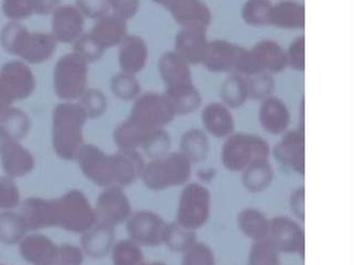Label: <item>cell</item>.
<instances>
[{
    "mask_svg": "<svg viewBox=\"0 0 354 265\" xmlns=\"http://www.w3.org/2000/svg\"><path fill=\"white\" fill-rule=\"evenodd\" d=\"M76 159L80 169L93 183L102 188L131 185L144 171V157L138 151L119 150L107 155L94 145H82Z\"/></svg>",
    "mask_w": 354,
    "mask_h": 265,
    "instance_id": "1",
    "label": "cell"
},
{
    "mask_svg": "<svg viewBox=\"0 0 354 265\" xmlns=\"http://www.w3.org/2000/svg\"><path fill=\"white\" fill-rule=\"evenodd\" d=\"M86 111L78 103H61L53 111V145L55 153L65 161H75L84 143Z\"/></svg>",
    "mask_w": 354,
    "mask_h": 265,
    "instance_id": "2",
    "label": "cell"
},
{
    "mask_svg": "<svg viewBox=\"0 0 354 265\" xmlns=\"http://www.w3.org/2000/svg\"><path fill=\"white\" fill-rule=\"evenodd\" d=\"M0 42L7 53L18 55L30 64L48 61L57 44L53 35L30 33L18 22H11L3 28Z\"/></svg>",
    "mask_w": 354,
    "mask_h": 265,
    "instance_id": "3",
    "label": "cell"
},
{
    "mask_svg": "<svg viewBox=\"0 0 354 265\" xmlns=\"http://www.w3.org/2000/svg\"><path fill=\"white\" fill-rule=\"evenodd\" d=\"M192 163L181 152H169L151 159L142 171V182L154 192L185 185L192 176Z\"/></svg>",
    "mask_w": 354,
    "mask_h": 265,
    "instance_id": "4",
    "label": "cell"
},
{
    "mask_svg": "<svg viewBox=\"0 0 354 265\" xmlns=\"http://www.w3.org/2000/svg\"><path fill=\"white\" fill-rule=\"evenodd\" d=\"M270 153V146L264 138L256 134L238 132L225 138L221 159L227 171L238 173L258 161H267Z\"/></svg>",
    "mask_w": 354,
    "mask_h": 265,
    "instance_id": "5",
    "label": "cell"
},
{
    "mask_svg": "<svg viewBox=\"0 0 354 265\" xmlns=\"http://www.w3.org/2000/svg\"><path fill=\"white\" fill-rule=\"evenodd\" d=\"M120 150H144L151 159L159 158L169 152L171 140L165 129L152 130L140 127L129 119L122 122L113 134Z\"/></svg>",
    "mask_w": 354,
    "mask_h": 265,
    "instance_id": "6",
    "label": "cell"
},
{
    "mask_svg": "<svg viewBox=\"0 0 354 265\" xmlns=\"http://www.w3.org/2000/svg\"><path fill=\"white\" fill-rule=\"evenodd\" d=\"M212 197L208 188L196 182L186 183L180 194L176 223L187 229H201L211 215Z\"/></svg>",
    "mask_w": 354,
    "mask_h": 265,
    "instance_id": "7",
    "label": "cell"
},
{
    "mask_svg": "<svg viewBox=\"0 0 354 265\" xmlns=\"http://www.w3.org/2000/svg\"><path fill=\"white\" fill-rule=\"evenodd\" d=\"M57 227L73 233H86L96 223V211L84 192L69 190L57 199Z\"/></svg>",
    "mask_w": 354,
    "mask_h": 265,
    "instance_id": "8",
    "label": "cell"
},
{
    "mask_svg": "<svg viewBox=\"0 0 354 265\" xmlns=\"http://www.w3.org/2000/svg\"><path fill=\"white\" fill-rule=\"evenodd\" d=\"M88 62L77 53L64 55L55 65V90L63 100L82 98L86 91Z\"/></svg>",
    "mask_w": 354,
    "mask_h": 265,
    "instance_id": "9",
    "label": "cell"
},
{
    "mask_svg": "<svg viewBox=\"0 0 354 265\" xmlns=\"http://www.w3.org/2000/svg\"><path fill=\"white\" fill-rule=\"evenodd\" d=\"M176 113L165 94L148 92L136 99L128 119L147 129H165L175 120Z\"/></svg>",
    "mask_w": 354,
    "mask_h": 265,
    "instance_id": "10",
    "label": "cell"
},
{
    "mask_svg": "<svg viewBox=\"0 0 354 265\" xmlns=\"http://www.w3.org/2000/svg\"><path fill=\"white\" fill-rule=\"evenodd\" d=\"M248 49L225 40L209 42L208 51L202 65L212 73L238 74L245 76L248 71Z\"/></svg>",
    "mask_w": 354,
    "mask_h": 265,
    "instance_id": "11",
    "label": "cell"
},
{
    "mask_svg": "<svg viewBox=\"0 0 354 265\" xmlns=\"http://www.w3.org/2000/svg\"><path fill=\"white\" fill-rule=\"evenodd\" d=\"M169 223L157 213L140 210L131 213L127 219V232L130 239L140 246H159L165 244Z\"/></svg>",
    "mask_w": 354,
    "mask_h": 265,
    "instance_id": "12",
    "label": "cell"
},
{
    "mask_svg": "<svg viewBox=\"0 0 354 265\" xmlns=\"http://www.w3.org/2000/svg\"><path fill=\"white\" fill-rule=\"evenodd\" d=\"M286 49L273 40H262L248 49L246 76L281 73L287 68Z\"/></svg>",
    "mask_w": 354,
    "mask_h": 265,
    "instance_id": "13",
    "label": "cell"
},
{
    "mask_svg": "<svg viewBox=\"0 0 354 265\" xmlns=\"http://www.w3.org/2000/svg\"><path fill=\"white\" fill-rule=\"evenodd\" d=\"M267 240L281 254H296L304 256V231L299 223L285 215L270 219Z\"/></svg>",
    "mask_w": 354,
    "mask_h": 265,
    "instance_id": "14",
    "label": "cell"
},
{
    "mask_svg": "<svg viewBox=\"0 0 354 265\" xmlns=\"http://www.w3.org/2000/svg\"><path fill=\"white\" fill-rule=\"evenodd\" d=\"M0 88L12 100H24L34 93L36 80L28 65L22 62H9L0 70Z\"/></svg>",
    "mask_w": 354,
    "mask_h": 265,
    "instance_id": "15",
    "label": "cell"
},
{
    "mask_svg": "<svg viewBox=\"0 0 354 265\" xmlns=\"http://www.w3.org/2000/svg\"><path fill=\"white\" fill-rule=\"evenodd\" d=\"M97 219L107 225H120L131 215L129 199L119 186H109L97 201Z\"/></svg>",
    "mask_w": 354,
    "mask_h": 265,
    "instance_id": "16",
    "label": "cell"
},
{
    "mask_svg": "<svg viewBox=\"0 0 354 265\" xmlns=\"http://www.w3.org/2000/svg\"><path fill=\"white\" fill-rule=\"evenodd\" d=\"M275 159L283 167L298 175L304 174V128L286 131L273 149Z\"/></svg>",
    "mask_w": 354,
    "mask_h": 265,
    "instance_id": "17",
    "label": "cell"
},
{
    "mask_svg": "<svg viewBox=\"0 0 354 265\" xmlns=\"http://www.w3.org/2000/svg\"><path fill=\"white\" fill-rule=\"evenodd\" d=\"M207 30L180 28L175 38V53L190 66L202 65L209 46Z\"/></svg>",
    "mask_w": 354,
    "mask_h": 265,
    "instance_id": "18",
    "label": "cell"
},
{
    "mask_svg": "<svg viewBox=\"0 0 354 265\" xmlns=\"http://www.w3.org/2000/svg\"><path fill=\"white\" fill-rule=\"evenodd\" d=\"M21 217L28 231L57 227V200L28 198L22 203Z\"/></svg>",
    "mask_w": 354,
    "mask_h": 265,
    "instance_id": "19",
    "label": "cell"
},
{
    "mask_svg": "<svg viewBox=\"0 0 354 265\" xmlns=\"http://www.w3.org/2000/svg\"><path fill=\"white\" fill-rule=\"evenodd\" d=\"M261 127L272 136L283 134L291 123L289 107L279 97L270 96L261 101L259 109Z\"/></svg>",
    "mask_w": 354,
    "mask_h": 265,
    "instance_id": "20",
    "label": "cell"
},
{
    "mask_svg": "<svg viewBox=\"0 0 354 265\" xmlns=\"http://www.w3.org/2000/svg\"><path fill=\"white\" fill-rule=\"evenodd\" d=\"M84 18L77 8L72 6L55 9L53 19V32L55 40L67 44L77 40L84 32Z\"/></svg>",
    "mask_w": 354,
    "mask_h": 265,
    "instance_id": "21",
    "label": "cell"
},
{
    "mask_svg": "<svg viewBox=\"0 0 354 265\" xmlns=\"http://www.w3.org/2000/svg\"><path fill=\"white\" fill-rule=\"evenodd\" d=\"M88 35L99 48L105 51V49L121 44L127 37V20L115 14H107L98 19L96 26Z\"/></svg>",
    "mask_w": 354,
    "mask_h": 265,
    "instance_id": "22",
    "label": "cell"
},
{
    "mask_svg": "<svg viewBox=\"0 0 354 265\" xmlns=\"http://www.w3.org/2000/svg\"><path fill=\"white\" fill-rule=\"evenodd\" d=\"M59 246L47 236L32 234L20 244V253L24 260L32 265H55Z\"/></svg>",
    "mask_w": 354,
    "mask_h": 265,
    "instance_id": "23",
    "label": "cell"
},
{
    "mask_svg": "<svg viewBox=\"0 0 354 265\" xmlns=\"http://www.w3.org/2000/svg\"><path fill=\"white\" fill-rule=\"evenodd\" d=\"M202 123L205 132L216 138H227L235 129L233 113L223 102L206 105L202 111Z\"/></svg>",
    "mask_w": 354,
    "mask_h": 265,
    "instance_id": "24",
    "label": "cell"
},
{
    "mask_svg": "<svg viewBox=\"0 0 354 265\" xmlns=\"http://www.w3.org/2000/svg\"><path fill=\"white\" fill-rule=\"evenodd\" d=\"M158 70L165 88L194 84L189 64L174 51H167L161 55Z\"/></svg>",
    "mask_w": 354,
    "mask_h": 265,
    "instance_id": "25",
    "label": "cell"
},
{
    "mask_svg": "<svg viewBox=\"0 0 354 265\" xmlns=\"http://www.w3.org/2000/svg\"><path fill=\"white\" fill-rule=\"evenodd\" d=\"M148 57V46L140 37L127 36L120 44L119 64L124 73H140L146 67Z\"/></svg>",
    "mask_w": 354,
    "mask_h": 265,
    "instance_id": "26",
    "label": "cell"
},
{
    "mask_svg": "<svg viewBox=\"0 0 354 265\" xmlns=\"http://www.w3.org/2000/svg\"><path fill=\"white\" fill-rule=\"evenodd\" d=\"M180 28L208 30L212 22L210 8L202 0H189L169 12Z\"/></svg>",
    "mask_w": 354,
    "mask_h": 265,
    "instance_id": "27",
    "label": "cell"
},
{
    "mask_svg": "<svg viewBox=\"0 0 354 265\" xmlns=\"http://www.w3.org/2000/svg\"><path fill=\"white\" fill-rule=\"evenodd\" d=\"M115 238V227L99 221L82 236V246L88 256L100 259L109 254Z\"/></svg>",
    "mask_w": 354,
    "mask_h": 265,
    "instance_id": "28",
    "label": "cell"
},
{
    "mask_svg": "<svg viewBox=\"0 0 354 265\" xmlns=\"http://www.w3.org/2000/svg\"><path fill=\"white\" fill-rule=\"evenodd\" d=\"M306 24V10L301 3L295 0H283L273 3L270 24L283 30H304Z\"/></svg>",
    "mask_w": 354,
    "mask_h": 265,
    "instance_id": "29",
    "label": "cell"
},
{
    "mask_svg": "<svg viewBox=\"0 0 354 265\" xmlns=\"http://www.w3.org/2000/svg\"><path fill=\"white\" fill-rule=\"evenodd\" d=\"M0 154L3 170L10 177H24L34 170L35 158L32 153L16 140L9 143Z\"/></svg>",
    "mask_w": 354,
    "mask_h": 265,
    "instance_id": "30",
    "label": "cell"
},
{
    "mask_svg": "<svg viewBox=\"0 0 354 265\" xmlns=\"http://www.w3.org/2000/svg\"><path fill=\"white\" fill-rule=\"evenodd\" d=\"M59 0H3V14L9 19L21 20L32 15H49Z\"/></svg>",
    "mask_w": 354,
    "mask_h": 265,
    "instance_id": "31",
    "label": "cell"
},
{
    "mask_svg": "<svg viewBox=\"0 0 354 265\" xmlns=\"http://www.w3.org/2000/svg\"><path fill=\"white\" fill-rule=\"evenodd\" d=\"M163 94L171 103L176 116L190 115L198 111L202 105L200 91L194 84L165 88Z\"/></svg>",
    "mask_w": 354,
    "mask_h": 265,
    "instance_id": "32",
    "label": "cell"
},
{
    "mask_svg": "<svg viewBox=\"0 0 354 265\" xmlns=\"http://www.w3.org/2000/svg\"><path fill=\"white\" fill-rule=\"evenodd\" d=\"M238 227L244 236L252 241H262L268 237L270 219L257 208H245L237 217Z\"/></svg>",
    "mask_w": 354,
    "mask_h": 265,
    "instance_id": "33",
    "label": "cell"
},
{
    "mask_svg": "<svg viewBox=\"0 0 354 265\" xmlns=\"http://www.w3.org/2000/svg\"><path fill=\"white\" fill-rule=\"evenodd\" d=\"M180 152L194 165L208 158L210 142L204 130L192 128L184 132L180 140Z\"/></svg>",
    "mask_w": 354,
    "mask_h": 265,
    "instance_id": "34",
    "label": "cell"
},
{
    "mask_svg": "<svg viewBox=\"0 0 354 265\" xmlns=\"http://www.w3.org/2000/svg\"><path fill=\"white\" fill-rule=\"evenodd\" d=\"M241 181L244 188L252 194L265 192L272 184L274 171L267 161H258L241 172Z\"/></svg>",
    "mask_w": 354,
    "mask_h": 265,
    "instance_id": "35",
    "label": "cell"
},
{
    "mask_svg": "<svg viewBox=\"0 0 354 265\" xmlns=\"http://www.w3.org/2000/svg\"><path fill=\"white\" fill-rule=\"evenodd\" d=\"M221 98L225 107L240 109L248 100L245 76L230 74L221 86Z\"/></svg>",
    "mask_w": 354,
    "mask_h": 265,
    "instance_id": "36",
    "label": "cell"
},
{
    "mask_svg": "<svg viewBox=\"0 0 354 265\" xmlns=\"http://www.w3.org/2000/svg\"><path fill=\"white\" fill-rule=\"evenodd\" d=\"M271 0H246L241 10V17L246 24L262 28L270 24Z\"/></svg>",
    "mask_w": 354,
    "mask_h": 265,
    "instance_id": "37",
    "label": "cell"
},
{
    "mask_svg": "<svg viewBox=\"0 0 354 265\" xmlns=\"http://www.w3.org/2000/svg\"><path fill=\"white\" fill-rule=\"evenodd\" d=\"M26 228L21 215L14 212L0 213V241L6 244H16L26 235Z\"/></svg>",
    "mask_w": 354,
    "mask_h": 265,
    "instance_id": "38",
    "label": "cell"
},
{
    "mask_svg": "<svg viewBox=\"0 0 354 265\" xmlns=\"http://www.w3.org/2000/svg\"><path fill=\"white\" fill-rule=\"evenodd\" d=\"M0 122L7 128L12 140L16 142L28 136L32 125L28 116L16 107H10L0 116Z\"/></svg>",
    "mask_w": 354,
    "mask_h": 265,
    "instance_id": "39",
    "label": "cell"
},
{
    "mask_svg": "<svg viewBox=\"0 0 354 265\" xmlns=\"http://www.w3.org/2000/svg\"><path fill=\"white\" fill-rule=\"evenodd\" d=\"M198 241V236L194 230L182 227L179 223H173L167 225L165 244L169 250L183 254L192 244Z\"/></svg>",
    "mask_w": 354,
    "mask_h": 265,
    "instance_id": "40",
    "label": "cell"
},
{
    "mask_svg": "<svg viewBox=\"0 0 354 265\" xmlns=\"http://www.w3.org/2000/svg\"><path fill=\"white\" fill-rule=\"evenodd\" d=\"M113 265H140L144 261V254L138 244L132 239L118 241L113 248Z\"/></svg>",
    "mask_w": 354,
    "mask_h": 265,
    "instance_id": "41",
    "label": "cell"
},
{
    "mask_svg": "<svg viewBox=\"0 0 354 265\" xmlns=\"http://www.w3.org/2000/svg\"><path fill=\"white\" fill-rule=\"evenodd\" d=\"M111 88L113 94L124 101L134 100L142 92V86L136 75L124 72L111 78Z\"/></svg>",
    "mask_w": 354,
    "mask_h": 265,
    "instance_id": "42",
    "label": "cell"
},
{
    "mask_svg": "<svg viewBox=\"0 0 354 265\" xmlns=\"http://www.w3.org/2000/svg\"><path fill=\"white\" fill-rule=\"evenodd\" d=\"M248 99L263 101L268 97L273 96L275 90L274 78L271 74L258 73L246 76Z\"/></svg>",
    "mask_w": 354,
    "mask_h": 265,
    "instance_id": "43",
    "label": "cell"
},
{
    "mask_svg": "<svg viewBox=\"0 0 354 265\" xmlns=\"http://www.w3.org/2000/svg\"><path fill=\"white\" fill-rule=\"evenodd\" d=\"M248 265H281L279 253L267 239L254 242L248 256Z\"/></svg>",
    "mask_w": 354,
    "mask_h": 265,
    "instance_id": "44",
    "label": "cell"
},
{
    "mask_svg": "<svg viewBox=\"0 0 354 265\" xmlns=\"http://www.w3.org/2000/svg\"><path fill=\"white\" fill-rule=\"evenodd\" d=\"M182 265H216V259L208 244L196 241L183 253Z\"/></svg>",
    "mask_w": 354,
    "mask_h": 265,
    "instance_id": "45",
    "label": "cell"
},
{
    "mask_svg": "<svg viewBox=\"0 0 354 265\" xmlns=\"http://www.w3.org/2000/svg\"><path fill=\"white\" fill-rule=\"evenodd\" d=\"M80 104L88 116V119H98L104 115L107 109V99L99 90L86 91L82 96Z\"/></svg>",
    "mask_w": 354,
    "mask_h": 265,
    "instance_id": "46",
    "label": "cell"
},
{
    "mask_svg": "<svg viewBox=\"0 0 354 265\" xmlns=\"http://www.w3.org/2000/svg\"><path fill=\"white\" fill-rule=\"evenodd\" d=\"M304 48H306V40H304V36L297 37L292 41L288 49H286L288 67L295 70V71H304V68H306Z\"/></svg>",
    "mask_w": 354,
    "mask_h": 265,
    "instance_id": "47",
    "label": "cell"
},
{
    "mask_svg": "<svg viewBox=\"0 0 354 265\" xmlns=\"http://www.w3.org/2000/svg\"><path fill=\"white\" fill-rule=\"evenodd\" d=\"M20 204V194L15 182L0 177V209H13Z\"/></svg>",
    "mask_w": 354,
    "mask_h": 265,
    "instance_id": "48",
    "label": "cell"
},
{
    "mask_svg": "<svg viewBox=\"0 0 354 265\" xmlns=\"http://www.w3.org/2000/svg\"><path fill=\"white\" fill-rule=\"evenodd\" d=\"M74 53L86 60L88 63L99 61L102 57L104 51L99 48L88 34L82 35L76 40L74 44Z\"/></svg>",
    "mask_w": 354,
    "mask_h": 265,
    "instance_id": "49",
    "label": "cell"
},
{
    "mask_svg": "<svg viewBox=\"0 0 354 265\" xmlns=\"http://www.w3.org/2000/svg\"><path fill=\"white\" fill-rule=\"evenodd\" d=\"M78 10L88 18L100 19L109 14V0H77Z\"/></svg>",
    "mask_w": 354,
    "mask_h": 265,
    "instance_id": "50",
    "label": "cell"
},
{
    "mask_svg": "<svg viewBox=\"0 0 354 265\" xmlns=\"http://www.w3.org/2000/svg\"><path fill=\"white\" fill-rule=\"evenodd\" d=\"M82 262H84V254L77 246L65 244L57 248L55 265H82Z\"/></svg>",
    "mask_w": 354,
    "mask_h": 265,
    "instance_id": "51",
    "label": "cell"
},
{
    "mask_svg": "<svg viewBox=\"0 0 354 265\" xmlns=\"http://www.w3.org/2000/svg\"><path fill=\"white\" fill-rule=\"evenodd\" d=\"M109 8L113 14L125 20L131 19L140 10V0H109Z\"/></svg>",
    "mask_w": 354,
    "mask_h": 265,
    "instance_id": "52",
    "label": "cell"
},
{
    "mask_svg": "<svg viewBox=\"0 0 354 265\" xmlns=\"http://www.w3.org/2000/svg\"><path fill=\"white\" fill-rule=\"evenodd\" d=\"M290 209L296 219H304V188H297L292 192L289 201Z\"/></svg>",
    "mask_w": 354,
    "mask_h": 265,
    "instance_id": "53",
    "label": "cell"
},
{
    "mask_svg": "<svg viewBox=\"0 0 354 265\" xmlns=\"http://www.w3.org/2000/svg\"><path fill=\"white\" fill-rule=\"evenodd\" d=\"M186 1H189V0H153V3L160 6L169 12H171L175 8L179 7L180 5L186 3Z\"/></svg>",
    "mask_w": 354,
    "mask_h": 265,
    "instance_id": "54",
    "label": "cell"
},
{
    "mask_svg": "<svg viewBox=\"0 0 354 265\" xmlns=\"http://www.w3.org/2000/svg\"><path fill=\"white\" fill-rule=\"evenodd\" d=\"M14 101L10 98L9 95L0 88V116L3 115L8 109L11 107Z\"/></svg>",
    "mask_w": 354,
    "mask_h": 265,
    "instance_id": "55",
    "label": "cell"
},
{
    "mask_svg": "<svg viewBox=\"0 0 354 265\" xmlns=\"http://www.w3.org/2000/svg\"><path fill=\"white\" fill-rule=\"evenodd\" d=\"M11 142H14V140H12L11 136H10L7 128L0 122V153L3 152L5 147Z\"/></svg>",
    "mask_w": 354,
    "mask_h": 265,
    "instance_id": "56",
    "label": "cell"
},
{
    "mask_svg": "<svg viewBox=\"0 0 354 265\" xmlns=\"http://www.w3.org/2000/svg\"><path fill=\"white\" fill-rule=\"evenodd\" d=\"M140 265H167L165 264V263L163 262H158V261H156V262H142Z\"/></svg>",
    "mask_w": 354,
    "mask_h": 265,
    "instance_id": "57",
    "label": "cell"
}]
</instances>
